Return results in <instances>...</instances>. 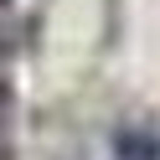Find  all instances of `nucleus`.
<instances>
[{
	"label": "nucleus",
	"mask_w": 160,
	"mask_h": 160,
	"mask_svg": "<svg viewBox=\"0 0 160 160\" xmlns=\"http://www.w3.org/2000/svg\"><path fill=\"white\" fill-rule=\"evenodd\" d=\"M114 155H119V160H160V134L124 124V129L114 134Z\"/></svg>",
	"instance_id": "1"
}]
</instances>
